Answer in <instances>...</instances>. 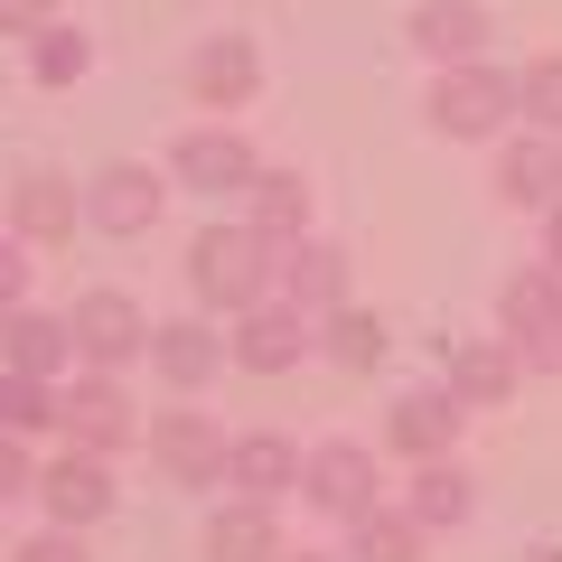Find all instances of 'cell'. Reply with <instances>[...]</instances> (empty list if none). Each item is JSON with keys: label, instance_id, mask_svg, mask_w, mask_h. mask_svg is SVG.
Wrapping results in <instances>:
<instances>
[{"label": "cell", "instance_id": "6da1fadb", "mask_svg": "<svg viewBox=\"0 0 562 562\" xmlns=\"http://www.w3.org/2000/svg\"><path fill=\"white\" fill-rule=\"evenodd\" d=\"M272 272H281V254L254 225H206V235L188 244V291H198L206 310H235V319L272 301Z\"/></svg>", "mask_w": 562, "mask_h": 562}, {"label": "cell", "instance_id": "7a4b0ae2", "mask_svg": "<svg viewBox=\"0 0 562 562\" xmlns=\"http://www.w3.org/2000/svg\"><path fill=\"white\" fill-rule=\"evenodd\" d=\"M497 319H506V347H516V366H535V375H562V272L553 262H535V272H516L497 291Z\"/></svg>", "mask_w": 562, "mask_h": 562}, {"label": "cell", "instance_id": "3957f363", "mask_svg": "<svg viewBox=\"0 0 562 562\" xmlns=\"http://www.w3.org/2000/svg\"><path fill=\"white\" fill-rule=\"evenodd\" d=\"M66 338H76V357L94 366V375H122L132 357H150V310H140L132 291H85V301L66 310Z\"/></svg>", "mask_w": 562, "mask_h": 562}, {"label": "cell", "instance_id": "277c9868", "mask_svg": "<svg viewBox=\"0 0 562 562\" xmlns=\"http://www.w3.org/2000/svg\"><path fill=\"white\" fill-rule=\"evenodd\" d=\"M506 113H516V76L506 66H441V85H431V132H450V140H487V132H506Z\"/></svg>", "mask_w": 562, "mask_h": 562}, {"label": "cell", "instance_id": "5b68a950", "mask_svg": "<svg viewBox=\"0 0 562 562\" xmlns=\"http://www.w3.org/2000/svg\"><path fill=\"white\" fill-rule=\"evenodd\" d=\"M57 422H66V450H94V460H113V450L140 441V413L122 394V375H94V366L57 394Z\"/></svg>", "mask_w": 562, "mask_h": 562}, {"label": "cell", "instance_id": "8992f818", "mask_svg": "<svg viewBox=\"0 0 562 562\" xmlns=\"http://www.w3.org/2000/svg\"><path fill=\"white\" fill-rule=\"evenodd\" d=\"M160 169H140V160H103L94 179H85V225L94 235H113V244H132V235H150L160 225Z\"/></svg>", "mask_w": 562, "mask_h": 562}, {"label": "cell", "instance_id": "52a82bcc", "mask_svg": "<svg viewBox=\"0 0 562 562\" xmlns=\"http://www.w3.org/2000/svg\"><path fill=\"white\" fill-rule=\"evenodd\" d=\"M375 487L384 479H375V450H366V441H319L301 460V497L319 506V516H347V525L375 516Z\"/></svg>", "mask_w": 562, "mask_h": 562}, {"label": "cell", "instance_id": "ba28073f", "mask_svg": "<svg viewBox=\"0 0 562 562\" xmlns=\"http://www.w3.org/2000/svg\"><path fill=\"white\" fill-rule=\"evenodd\" d=\"M225 431L206 413H150V460L169 469L179 487H225Z\"/></svg>", "mask_w": 562, "mask_h": 562}, {"label": "cell", "instance_id": "9c48e42d", "mask_svg": "<svg viewBox=\"0 0 562 562\" xmlns=\"http://www.w3.org/2000/svg\"><path fill=\"white\" fill-rule=\"evenodd\" d=\"M179 188H206V198H244V188L262 179V160H254V140L244 132H225V122H206V132H188L179 140Z\"/></svg>", "mask_w": 562, "mask_h": 562}, {"label": "cell", "instance_id": "30bf717a", "mask_svg": "<svg viewBox=\"0 0 562 562\" xmlns=\"http://www.w3.org/2000/svg\"><path fill=\"white\" fill-rule=\"evenodd\" d=\"M460 422H469V403L450 394V384H413V394H394V413H384V441L413 450V460H450Z\"/></svg>", "mask_w": 562, "mask_h": 562}, {"label": "cell", "instance_id": "8fae6325", "mask_svg": "<svg viewBox=\"0 0 562 562\" xmlns=\"http://www.w3.org/2000/svg\"><path fill=\"white\" fill-rule=\"evenodd\" d=\"M272 301H291L301 319H328V310H347V254L338 244H281V272H272Z\"/></svg>", "mask_w": 562, "mask_h": 562}, {"label": "cell", "instance_id": "7c38bea8", "mask_svg": "<svg viewBox=\"0 0 562 562\" xmlns=\"http://www.w3.org/2000/svg\"><path fill=\"white\" fill-rule=\"evenodd\" d=\"M225 347H235L244 375H291V366L310 357V319L291 301H262V310H244V319H235V338H225Z\"/></svg>", "mask_w": 562, "mask_h": 562}, {"label": "cell", "instance_id": "4fadbf2b", "mask_svg": "<svg viewBox=\"0 0 562 562\" xmlns=\"http://www.w3.org/2000/svg\"><path fill=\"white\" fill-rule=\"evenodd\" d=\"M301 460L310 450H291L281 431H244V441L225 450V487H235L244 506H281L291 487H301Z\"/></svg>", "mask_w": 562, "mask_h": 562}, {"label": "cell", "instance_id": "5bb4252c", "mask_svg": "<svg viewBox=\"0 0 562 562\" xmlns=\"http://www.w3.org/2000/svg\"><path fill=\"white\" fill-rule=\"evenodd\" d=\"M516 375H525V366H516V347H506V338H441V384L460 403H479V413L516 394Z\"/></svg>", "mask_w": 562, "mask_h": 562}, {"label": "cell", "instance_id": "9a60e30c", "mask_svg": "<svg viewBox=\"0 0 562 562\" xmlns=\"http://www.w3.org/2000/svg\"><path fill=\"white\" fill-rule=\"evenodd\" d=\"M38 497H47V516H57L66 535H85V525L113 516V469H103L94 450H66V460L38 479Z\"/></svg>", "mask_w": 562, "mask_h": 562}, {"label": "cell", "instance_id": "2e32d148", "mask_svg": "<svg viewBox=\"0 0 562 562\" xmlns=\"http://www.w3.org/2000/svg\"><path fill=\"white\" fill-rule=\"evenodd\" d=\"M497 198L506 206H562V140L553 132H516L497 150Z\"/></svg>", "mask_w": 562, "mask_h": 562}, {"label": "cell", "instance_id": "e0dca14e", "mask_svg": "<svg viewBox=\"0 0 562 562\" xmlns=\"http://www.w3.org/2000/svg\"><path fill=\"white\" fill-rule=\"evenodd\" d=\"M225 357H235V347H225L206 319H169V328H150V366H160V375L179 384V394L216 384V375H225Z\"/></svg>", "mask_w": 562, "mask_h": 562}, {"label": "cell", "instance_id": "ac0fdd59", "mask_svg": "<svg viewBox=\"0 0 562 562\" xmlns=\"http://www.w3.org/2000/svg\"><path fill=\"white\" fill-rule=\"evenodd\" d=\"M254 85H262V57L244 38H206L198 57H188V94L206 103V113H235V103H254Z\"/></svg>", "mask_w": 562, "mask_h": 562}, {"label": "cell", "instance_id": "d6986e66", "mask_svg": "<svg viewBox=\"0 0 562 562\" xmlns=\"http://www.w3.org/2000/svg\"><path fill=\"white\" fill-rule=\"evenodd\" d=\"M76 216H85V188L76 179H47V169H38V179L10 188V235H20V244H66Z\"/></svg>", "mask_w": 562, "mask_h": 562}, {"label": "cell", "instance_id": "ffe728a7", "mask_svg": "<svg viewBox=\"0 0 562 562\" xmlns=\"http://www.w3.org/2000/svg\"><path fill=\"white\" fill-rule=\"evenodd\" d=\"M244 225H254L272 254H281V244H301L310 235V179H301V169H262V179L244 188Z\"/></svg>", "mask_w": 562, "mask_h": 562}, {"label": "cell", "instance_id": "44dd1931", "mask_svg": "<svg viewBox=\"0 0 562 562\" xmlns=\"http://www.w3.org/2000/svg\"><path fill=\"white\" fill-rule=\"evenodd\" d=\"M66 357H76L66 319H47V310H10V319H0V366H10V375L57 384V366H66Z\"/></svg>", "mask_w": 562, "mask_h": 562}, {"label": "cell", "instance_id": "7402d4cb", "mask_svg": "<svg viewBox=\"0 0 562 562\" xmlns=\"http://www.w3.org/2000/svg\"><path fill=\"white\" fill-rule=\"evenodd\" d=\"M413 47H422V57H441V66H469L487 47V10H479V0H422V10H413Z\"/></svg>", "mask_w": 562, "mask_h": 562}, {"label": "cell", "instance_id": "603a6c76", "mask_svg": "<svg viewBox=\"0 0 562 562\" xmlns=\"http://www.w3.org/2000/svg\"><path fill=\"white\" fill-rule=\"evenodd\" d=\"M469 506H479V479H469L460 460H422L413 469V506H403V516H413L422 535H431V525H469Z\"/></svg>", "mask_w": 562, "mask_h": 562}, {"label": "cell", "instance_id": "cb8c5ba5", "mask_svg": "<svg viewBox=\"0 0 562 562\" xmlns=\"http://www.w3.org/2000/svg\"><path fill=\"white\" fill-rule=\"evenodd\" d=\"M291 543H281V525H272V506H225L216 525H206V562H281Z\"/></svg>", "mask_w": 562, "mask_h": 562}, {"label": "cell", "instance_id": "d4e9b609", "mask_svg": "<svg viewBox=\"0 0 562 562\" xmlns=\"http://www.w3.org/2000/svg\"><path fill=\"white\" fill-rule=\"evenodd\" d=\"M47 422H57V384L10 375V366H0V431H10V441H29V431H47Z\"/></svg>", "mask_w": 562, "mask_h": 562}, {"label": "cell", "instance_id": "484cf974", "mask_svg": "<svg viewBox=\"0 0 562 562\" xmlns=\"http://www.w3.org/2000/svg\"><path fill=\"white\" fill-rule=\"evenodd\" d=\"M85 66H94V47H85V29H57V20H47L38 38H29V76H38V85H76Z\"/></svg>", "mask_w": 562, "mask_h": 562}, {"label": "cell", "instance_id": "4316f807", "mask_svg": "<svg viewBox=\"0 0 562 562\" xmlns=\"http://www.w3.org/2000/svg\"><path fill=\"white\" fill-rule=\"evenodd\" d=\"M328 357L347 366V375H366V366H384V319H366V310H328Z\"/></svg>", "mask_w": 562, "mask_h": 562}, {"label": "cell", "instance_id": "83f0119b", "mask_svg": "<svg viewBox=\"0 0 562 562\" xmlns=\"http://www.w3.org/2000/svg\"><path fill=\"white\" fill-rule=\"evenodd\" d=\"M516 113H525V132H553L562 140V57H535L516 76Z\"/></svg>", "mask_w": 562, "mask_h": 562}, {"label": "cell", "instance_id": "f1b7e54d", "mask_svg": "<svg viewBox=\"0 0 562 562\" xmlns=\"http://www.w3.org/2000/svg\"><path fill=\"white\" fill-rule=\"evenodd\" d=\"M347 562H422V525L413 516H357Z\"/></svg>", "mask_w": 562, "mask_h": 562}, {"label": "cell", "instance_id": "f546056e", "mask_svg": "<svg viewBox=\"0 0 562 562\" xmlns=\"http://www.w3.org/2000/svg\"><path fill=\"white\" fill-rule=\"evenodd\" d=\"M20 291H29V244L10 235V225H0V319L20 310Z\"/></svg>", "mask_w": 562, "mask_h": 562}, {"label": "cell", "instance_id": "4dcf8cb0", "mask_svg": "<svg viewBox=\"0 0 562 562\" xmlns=\"http://www.w3.org/2000/svg\"><path fill=\"white\" fill-rule=\"evenodd\" d=\"M10 497H38V469H29V450L0 431V506H10Z\"/></svg>", "mask_w": 562, "mask_h": 562}, {"label": "cell", "instance_id": "1f68e13d", "mask_svg": "<svg viewBox=\"0 0 562 562\" xmlns=\"http://www.w3.org/2000/svg\"><path fill=\"white\" fill-rule=\"evenodd\" d=\"M57 20V0H0V38H38Z\"/></svg>", "mask_w": 562, "mask_h": 562}, {"label": "cell", "instance_id": "d6a6232c", "mask_svg": "<svg viewBox=\"0 0 562 562\" xmlns=\"http://www.w3.org/2000/svg\"><path fill=\"white\" fill-rule=\"evenodd\" d=\"M10 562H85V543L66 535V525H57V535H29V543H20Z\"/></svg>", "mask_w": 562, "mask_h": 562}, {"label": "cell", "instance_id": "836d02e7", "mask_svg": "<svg viewBox=\"0 0 562 562\" xmlns=\"http://www.w3.org/2000/svg\"><path fill=\"white\" fill-rule=\"evenodd\" d=\"M543 262L562 272V206H553V225H543Z\"/></svg>", "mask_w": 562, "mask_h": 562}, {"label": "cell", "instance_id": "e575fe53", "mask_svg": "<svg viewBox=\"0 0 562 562\" xmlns=\"http://www.w3.org/2000/svg\"><path fill=\"white\" fill-rule=\"evenodd\" d=\"M525 562H562V543H535V553H525Z\"/></svg>", "mask_w": 562, "mask_h": 562}, {"label": "cell", "instance_id": "d590c367", "mask_svg": "<svg viewBox=\"0 0 562 562\" xmlns=\"http://www.w3.org/2000/svg\"><path fill=\"white\" fill-rule=\"evenodd\" d=\"M281 562H328V553H310V543H301V553H281Z\"/></svg>", "mask_w": 562, "mask_h": 562}]
</instances>
